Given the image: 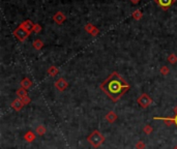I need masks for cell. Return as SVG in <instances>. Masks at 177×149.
Listing matches in <instances>:
<instances>
[{"label":"cell","mask_w":177,"mask_h":149,"mask_svg":"<svg viewBox=\"0 0 177 149\" xmlns=\"http://www.w3.org/2000/svg\"><path fill=\"white\" fill-rule=\"evenodd\" d=\"M36 133H37V135H40V136L45 135L46 133V127L42 124L38 125V126L36 127Z\"/></svg>","instance_id":"16"},{"label":"cell","mask_w":177,"mask_h":149,"mask_svg":"<svg viewBox=\"0 0 177 149\" xmlns=\"http://www.w3.org/2000/svg\"><path fill=\"white\" fill-rule=\"evenodd\" d=\"M23 106H24V104H23V102H22L21 99H15V101L12 102V108L15 110V111H17V112L21 111Z\"/></svg>","instance_id":"7"},{"label":"cell","mask_w":177,"mask_h":149,"mask_svg":"<svg viewBox=\"0 0 177 149\" xmlns=\"http://www.w3.org/2000/svg\"><path fill=\"white\" fill-rule=\"evenodd\" d=\"M155 2L164 9H168V7H170L175 2V0H155Z\"/></svg>","instance_id":"6"},{"label":"cell","mask_w":177,"mask_h":149,"mask_svg":"<svg viewBox=\"0 0 177 149\" xmlns=\"http://www.w3.org/2000/svg\"><path fill=\"white\" fill-rule=\"evenodd\" d=\"M93 28L94 26L92 24H87L86 26H85V29H86V31H88L89 33H91V31L93 30Z\"/></svg>","instance_id":"22"},{"label":"cell","mask_w":177,"mask_h":149,"mask_svg":"<svg viewBox=\"0 0 177 149\" xmlns=\"http://www.w3.org/2000/svg\"><path fill=\"white\" fill-rule=\"evenodd\" d=\"M174 149H177V145H176V147H175V148H174Z\"/></svg>","instance_id":"29"},{"label":"cell","mask_w":177,"mask_h":149,"mask_svg":"<svg viewBox=\"0 0 177 149\" xmlns=\"http://www.w3.org/2000/svg\"><path fill=\"white\" fill-rule=\"evenodd\" d=\"M21 99H22V102H23V104H24V105H28L30 102H31V99H30L28 96H24V97H22Z\"/></svg>","instance_id":"23"},{"label":"cell","mask_w":177,"mask_h":149,"mask_svg":"<svg viewBox=\"0 0 177 149\" xmlns=\"http://www.w3.org/2000/svg\"><path fill=\"white\" fill-rule=\"evenodd\" d=\"M143 132H144L146 135H149V133L153 132V128H152V126H150L149 124H147V125H145L144 128H143Z\"/></svg>","instance_id":"18"},{"label":"cell","mask_w":177,"mask_h":149,"mask_svg":"<svg viewBox=\"0 0 177 149\" xmlns=\"http://www.w3.org/2000/svg\"><path fill=\"white\" fill-rule=\"evenodd\" d=\"M24 139H25V141H27L28 143H31L35 140V135L32 132H27L26 133H25Z\"/></svg>","instance_id":"11"},{"label":"cell","mask_w":177,"mask_h":149,"mask_svg":"<svg viewBox=\"0 0 177 149\" xmlns=\"http://www.w3.org/2000/svg\"><path fill=\"white\" fill-rule=\"evenodd\" d=\"M68 83L63 78L58 79V80L55 82V88L61 92L64 91L65 89L68 88Z\"/></svg>","instance_id":"5"},{"label":"cell","mask_w":177,"mask_h":149,"mask_svg":"<svg viewBox=\"0 0 177 149\" xmlns=\"http://www.w3.org/2000/svg\"><path fill=\"white\" fill-rule=\"evenodd\" d=\"M169 68H167V66H163V68H161V74H164V76H166V74H169Z\"/></svg>","instance_id":"21"},{"label":"cell","mask_w":177,"mask_h":149,"mask_svg":"<svg viewBox=\"0 0 177 149\" xmlns=\"http://www.w3.org/2000/svg\"><path fill=\"white\" fill-rule=\"evenodd\" d=\"M40 30H42V27H40L38 24H34V29H33V31H35V32H40Z\"/></svg>","instance_id":"25"},{"label":"cell","mask_w":177,"mask_h":149,"mask_svg":"<svg viewBox=\"0 0 177 149\" xmlns=\"http://www.w3.org/2000/svg\"><path fill=\"white\" fill-rule=\"evenodd\" d=\"M31 85H32V82H31V80H29L28 78L23 79V80L21 81V87H22V88L27 89V88H29V87H31Z\"/></svg>","instance_id":"12"},{"label":"cell","mask_w":177,"mask_h":149,"mask_svg":"<svg viewBox=\"0 0 177 149\" xmlns=\"http://www.w3.org/2000/svg\"><path fill=\"white\" fill-rule=\"evenodd\" d=\"M137 102H138V105H139L141 108H143V109H146V108H148L151 104H152V99H151V97L148 95V94L143 93L142 95L138 97Z\"/></svg>","instance_id":"3"},{"label":"cell","mask_w":177,"mask_h":149,"mask_svg":"<svg viewBox=\"0 0 177 149\" xmlns=\"http://www.w3.org/2000/svg\"><path fill=\"white\" fill-rule=\"evenodd\" d=\"M53 20H54V22L57 23V24H62V23L65 21V16L61 12H58L54 15Z\"/></svg>","instance_id":"8"},{"label":"cell","mask_w":177,"mask_h":149,"mask_svg":"<svg viewBox=\"0 0 177 149\" xmlns=\"http://www.w3.org/2000/svg\"><path fill=\"white\" fill-rule=\"evenodd\" d=\"M87 141L92 147L99 148L102 143L105 142V137L99 130H93L90 135L87 137Z\"/></svg>","instance_id":"2"},{"label":"cell","mask_w":177,"mask_h":149,"mask_svg":"<svg viewBox=\"0 0 177 149\" xmlns=\"http://www.w3.org/2000/svg\"><path fill=\"white\" fill-rule=\"evenodd\" d=\"M58 68H56V66H50V68H49L48 69V74H50V76L51 77H55L56 76V74H58Z\"/></svg>","instance_id":"13"},{"label":"cell","mask_w":177,"mask_h":149,"mask_svg":"<svg viewBox=\"0 0 177 149\" xmlns=\"http://www.w3.org/2000/svg\"><path fill=\"white\" fill-rule=\"evenodd\" d=\"M130 87V84L119 74L114 71L102 82L101 89L111 99L112 102H115L129 90Z\"/></svg>","instance_id":"1"},{"label":"cell","mask_w":177,"mask_h":149,"mask_svg":"<svg viewBox=\"0 0 177 149\" xmlns=\"http://www.w3.org/2000/svg\"><path fill=\"white\" fill-rule=\"evenodd\" d=\"M145 147H146V145L143 141H139V142L136 144V148L137 149H145Z\"/></svg>","instance_id":"20"},{"label":"cell","mask_w":177,"mask_h":149,"mask_svg":"<svg viewBox=\"0 0 177 149\" xmlns=\"http://www.w3.org/2000/svg\"><path fill=\"white\" fill-rule=\"evenodd\" d=\"M174 112H175L176 114H177V107H175V108H174Z\"/></svg>","instance_id":"28"},{"label":"cell","mask_w":177,"mask_h":149,"mask_svg":"<svg viewBox=\"0 0 177 149\" xmlns=\"http://www.w3.org/2000/svg\"><path fill=\"white\" fill-rule=\"evenodd\" d=\"M43 47V43L40 40H35L33 42V48L36 49V50H40Z\"/></svg>","instance_id":"14"},{"label":"cell","mask_w":177,"mask_h":149,"mask_svg":"<svg viewBox=\"0 0 177 149\" xmlns=\"http://www.w3.org/2000/svg\"><path fill=\"white\" fill-rule=\"evenodd\" d=\"M106 120H107L108 122H110V123L115 122V121L117 120V115H116V113L113 112V111L108 112V113H107V115H106Z\"/></svg>","instance_id":"10"},{"label":"cell","mask_w":177,"mask_h":149,"mask_svg":"<svg viewBox=\"0 0 177 149\" xmlns=\"http://www.w3.org/2000/svg\"><path fill=\"white\" fill-rule=\"evenodd\" d=\"M99 29H97L96 27H94V28H93V30H92V31H91L90 34L92 35V36H96L97 33H99Z\"/></svg>","instance_id":"24"},{"label":"cell","mask_w":177,"mask_h":149,"mask_svg":"<svg viewBox=\"0 0 177 149\" xmlns=\"http://www.w3.org/2000/svg\"><path fill=\"white\" fill-rule=\"evenodd\" d=\"M168 61L171 64H175L177 62V56L175 55V54H170L168 57Z\"/></svg>","instance_id":"17"},{"label":"cell","mask_w":177,"mask_h":149,"mask_svg":"<svg viewBox=\"0 0 177 149\" xmlns=\"http://www.w3.org/2000/svg\"><path fill=\"white\" fill-rule=\"evenodd\" d=\"M133 18L135 20H140L142 18V12H141V11H135L133 12Z\"/></svg>","instance_id":"19"},{"label":"cell","mask_w":177,"mask_h":149,"mask_svg":"<svg viewBox=\"0 0 177 149\" xmlns=\"http://www.w3.org/2000/svg\"><path fill=\"white\" fill-rule=\"evenodd\" d=\"M21 26L23 28H25V29L27 30V31H29L30 33H31L33 31V29H34V24L30 21V20H27V21H25V22H23L22 24H21Z\"/></svg>","instance_id":"9"},{"label":"cell","mask_w":177,"mask_h":149,"mask_svg":"<svg viewBox=\"0 0 177 149\" xmlns=\"http://www.w3.org/2000/svg\"><path fill=\"white\" fill-rule=\"evenodd\" d=\"M130 2H132L133 4H137V3H139V0H130Z\"/></svg>","instance_id":"27"},{"label":"cell","mask_w":177,"mask_h":149,"mask_svg":"<svg viewBox=\"0 0 177 149\" xmlns=\"http://www.w3.org/2000/svg\"><path fill=\"white\" fill-rule=\"evenodd\" d=\"M14 34H15V36L20 40V42H24V40L30 35V32L27 31L25 28H23L21 25H20V26L14 31Z\"/></svg>","instance_id":"4"},{"label":"cell","mask_w":177,"mask_h":149,"mask_svg":"<svg viewBox=\"0 0 177 149\" xmlns=\"http://www.w3.org/2000/svg\"><path fill=\"white\" fill-rule=\"evenodd\" d=\"M17 95L20 97V99H22V97H24V96H27V91H26V89L25 88H20V89H18L17 90Z\"/></svg>","instance_id":"15"},{"label":"cell","mask_w":177,"mask_h":149,"mask_svg":"<svg viewBox=\"0 0 177 149\" xmlns=\"http://www.w3.org/2000/svg\"><path fill=\"white\" fill-rule=\"evenodd\" d=\"M173 121H174V123H175V125L177 126V114L173 117Z\"/></svg>","instance_id":"26"}]
</instances>
